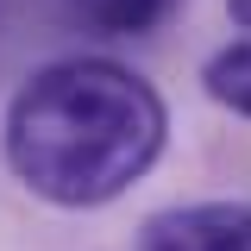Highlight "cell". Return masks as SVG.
<instances>
[{"label": "cell", "mask_w": 251, "mask_h": 251, "mask_svg": "<svg viewBox=\"0 0 251 251\" xmlns=\"http://www.w3.org/2000/svg\"><path fill=\"white\" fill-rule=\"evenodd\" d=\"M163 132L170 120L145 75L107 57H69L13 94L6 163L57 207H100L157 163Z\"/></svg>", "instance_id": "6da1fadb"}, {"label": "cell", "mask_w": 251, "mask_h": 251, "mask_svg": "<svg viewBox=\"0 0 251 251\" xmlns=\"http://www.w3.org/2000/svg\"><path fill=\"white\" fill-rule=\"evenodd\" d=\"M138 251H251V207H232V201L170 207L145 226Z\"/></svg>", "instance_id": "7a4b0ae2"}, {"label": "cell", "mask_w": 251, "mask_h": 251, "mask_svg": "<svg viewBox=\"0 0 251 251\" xmlns=\"http://www.w3.org/2000/svg\"><path fill=\"white\" fill-rule=\"evenodd\" d=\"M182 0H75V13L88 19L94 31H113V38H138V31H157Z\"/></svg>", "instance_id": "3957f363"}, {"label": "cell", "mask_w": 251, "mask_h": 251, "mask_svg": "<svg viewBox=\"0 0 251 251\" xmlns=\"http://www.w3.org/2000/svg\"><path fill=\"white\" fill-rule=\"evenodd\" d=\"M207 94L251 120V44H232V50H220L207 63Z\"/></svg>", "instance_id": "277c9868"}, {"label": "cell", "mask_w": 251, "mask_h": 251, "mask_svg": "<svg viewBox=\"0 0 251 251\" xmlns=\"http://www.w3.org/2000/svg\"><path fill=\"white\" fill-rule=\"evenodd\" d=\"M226 6H232V19H239V25L251 31V0H226Z\"/></svg>", "instance_id": "5b68a950"}]
</instances>
